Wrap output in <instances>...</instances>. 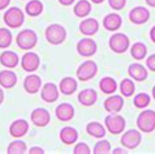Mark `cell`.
<instances>
[{"label": "cell", "instance_id": "cell-2", "mask_svg": "<svg viewBox=\"0 0 155 154\" xmlns=\"http://www.w3.org/2000/svg\"><path fill=\"white\" fill-rule=\"evenodd\" d=\"M16 43L21 50L29 51L37 46L38 35H37L35 32L31 30V29H24V30H21L18 34H17Z\"/></svg>", "mask_w": 155, "mask_h": 154}, {"label": "cell", "instance_id": "cell-35", "mask_svg": "<svg viewBox=\"0 0 155 154\" xmlns=\"http://www.w3.org/2000/svg\"><path fill=\"white\" fill-rule=\"evenodd\" d=\"M110 152H111V144L108 140H104V139L103 140L101 139V141H98L93 149L94 154H108Z\"/></svg>", "mask_w": 155, "mask_h": 154}, {"label": "cell", "instance_id": "cell-13", "mask_svg": "<svg viewBox=\"0 0 155 154\" xmlns=\"http://www.w3.org/2000/svg\"><path fill=\"white\" fill-rule=\"evenodd\" d=\"M103 107L107 112L110 114H117L124 107V98L123 95H116V94H111L107 99L103 102Z\"/></svg>", "mask_w": 155, "mask_h": 154}, {"label": "cell", "instance_id": "cell-21", "mask_svg": "<svg viewBox=\"0 0 155 154\" xmlns=\"http://www.w3.org/2000/svg\"><path fill=\"white\" fill-rule=\"evenodd\" d=\"M123 18L117 13H108L103 18V28L108 32H116L121 28Z\"/></svg>", "mask_w": 155, "mask_h": 154}, {"label": "cell", "instance_id": "cell-36", "mask_svg": "<svg viewBox=\"0 0 155 154\" xmlns=\"http://www.w3.org/2000/svg\"><path fill=\"white\" fill-rule=\"evenodd\" d=\"M73 153L74 154H90L91 150H90V146L86 142H78L73 148Z\"/></svg>", "mask_w": 155, "mask_h": 154}, {"label": "cell", "instance_id": "cell-16", "mask_svg": "<svg viewBox=\"0 0 155 154\" xmlns=\"http://www.w3.org/2000/svg\"><path fill=\"white\" fill-rule=\"evenodd\" d=\"M42 88V79L38 75L30 73L24 80V89L28 94H37Z\"/></svg>", "mask_w": 155, "mask_h": 154}, {"label": "cell", "instance_id": "cell-42", "mask_svg": "<svg viewBox=\"0 0 155 154\" xmlns=\"http://www.w3.org/2000/svg\"><path fill=\"white\" fill-rule=\"evenodd\" d=\"M114 154H123V153H127V149L125 148H116V149H114V152H112Z\"/></svg>", "mask_w": 155, "mask_h": 154}, {"label": "cell", "instance_id": "cell-41", "mask_svg": "<svg viewBox=\"0 0 155 154\" xmlns=\"http://www.w3.org/2000/svg\"><path fill=\"white\" fill-rule=\"evenodd\" d=\"M58 2L61 4V5H64V7H69V5H72V4L76 2V0H58Z\"/></svg>", "mask_w": 155, "mask_h": 154}, {"label": "cell", "instance_id": "cell-29", "mask_svg": "<svg viewBox=\"0 0 155 154\" xmlns=\"http://www.w3.org/2000/svg\"><path fill=\"white\" fill-rule=\"evenodd\" d=\"M25 12L30 17H38L42 15L43 12V4L39 0H30V2L25 5Z\"/></svg>", "mask_w": 155, "mask_h": 154}, {"label": "cell", "instance_id": "cell-6", "mask_svg": "<svg viewBox=\"0 0 155 154\" xmlns=\"http://www.w3.org/2000/svg\"><path fill=\"white\" fill-rule=\"evenodd\" d=\"M108 46L112 52L115 54H124L129 50L130 46V41L124 33H115L114 35L110 37Z\"/></svg>", "mask_w": 155, "mask_h": 154}, {"label": "cell", "instance_id": "cell-46", "mask_svg": "<svg viewBox=\"0 0 155 154\" xmlns=\"http://www.w3.org/2000/svg\"><path fill=\"white\" fill-rule=\"evenodd\" d=\"M90 2H91L93 4H102L104 0H90Z\"/></svg>", "mask_w": 155, "mask_h": 154}, {"label": "cell", "instance_id": "cell-9", "mask_svg": "<svg viewBox=\"0 0 155 154\" xmlns=\"http://www.w3.org/2000/svg\"><path fill=\"white\" fill-rule=\"evenodd\" d=\"M77 52L82 58H91L93 55L97 54L98 46L97 42L93 38H82L81 41L77 42Z\"/></svg>", "mask_w": 155, "mask_h": 154}, {"label": "cell", "instance_id": "cell-39", "mask_svg": "<svg viewBox=\"0 0 155 154\" xmlns=\"http://www.w3.org/2000/svg\"><path fill=\"white\" fill-rule=\"evenodd\" d=\"M29 153L30 154H43L45 153V149L41 148V146H33L29 149Z\"/></svg>", "mask_w": 155, "mask_h": 154}, {"label": "cell", "instance_id": "cell-14", "mask_svg": "<svg viewBox=\"0 0 155 154\" xmlns=\"http://www.w3.org/2000/svg\"><path fill=\"white\" fill-rule=\"evenodd\" d=\"M59 94H60L59 88L56 86V84H54V82H47L43 85L41 89V97L47 103H54V102H56L59 99Z\"/></svg>", "mask_w": 155, "mask_h": 154}, {"label": "cell", "instance_id": "cell-22", "mask_svg": "<svg viewBox=\"0 0 155 154\" xmlns=\"http://www.w3.org/2000/svg\"><path fill=\"white\" fill-rule=\"evenodd\" d=\"M128 75L134 81H145L147 79V68L140 63H133L128 67Z\"/></svg>", "mask_w": 155, "mask_h": 154}, {"label": "cell", "instance_id": "cell-33", "mask_svg": "<svg viewBox=\"0 0 155 154\" xmlns=\"http://www.w3.org/2000/svg\"><path fill=\"white\" fill-rule=\"evenodd\" d=\"M150 101H151V98H150L149 94H146V93H138L134 97V99H133V105H134L136 109L143 110V109H146L150 105Z\"/></svg>", "mask_w": 155, "mask_h": 154}, {"label": "cell", "instance_id": "cell-43", "mask_svg": "<svg viewBox=\"0 0 155 154\" xmlns=\"http://www.w3.org/2000/svg\"><path fill=\"white\" fill-rule=\"evenodd\" d=\"M150 39L153 41V43H155V25L150 29Z\"/></svg>", "mask_w": 155, "mask_h": 154}, {"label": "cell", "instance_id": "cell-47", "mask_svg": "<svg viewBox=\"0 0 155 154\" xmlns=\"http://www.w3.org/2000/svg\"><path fill=\"white\" fill-rule=\"evenodd\" d=\"M153 98H154V99H155V86L153 88Z\"/></svg>", "mask_w": 155, "mask_h": 154}, {"label": "cell", "instance_id": "cell-32", "mask_svg": "<svg viewBox=\"0 0 155 154\" xmlns=\"http://www.w3.org/2000/svg\"><path fill=\"white\" fill-rule=\"evenodd\" d=\"M26 150H28L26 144L21 140L12 141L7 148V153H9V154H24V153H26Z\"/></svg>", "mask_w": 155, "mask_h": 154}, {"label": "cell", "instance_id": "cell-27", "mask_svg": "<svg viewBox=\"0 0 155 154\" xmlns=\"http://www.w3.org/2000/svg\"><path fill=\"white\" fill-rule=\"evenodd\" d=\"M91 2L90 0H80V2L76 3V5L73 7V13L77 17H87L91 13Z\"/></svg>", "mask_w": 155, "mask_h": 154}, {"label": "cell", "instance_id": "cell-17", "mask_svg": "<svg viewBox=\"0 0 155 154\" xmlns=\"http://www.w3.org/2000/svg\"><path fill=\"white\" fill-rule=\"evenodd\" d=\"M55 115L60 122H71L74 118V107L71 103H60L56 110H55Z\"/></svg>", "mask_w": 155, "mask_h": 154}, {"label": "cell", "instance_id": "cell-1", "mask_svg": "<svg viewBox=\"0 0 155 154\" xmlns=\"http://www.w3.org/2000/svg\"><path fill=\"white\" fill-rule=\"evenodd\" d=\"M45 38L50 45H54V46L61 45L67 39V30L60 24H51L46 28Z\"/></svg>", "mask_w": 155, "mask_h": 154}, {"label": "cell", "instance_id": "cell-31", "mask_svg": "<svg viewBox=\"0 0 155 154\" xmlns=\"http://www.w3.org/2000/svg\"><path fill=\"white\" fill-rule=\"evenodd\" d=\"M119 89H120V93H121V95L125 97V98L132 97L133 94H134V92H136L134 82H133V80H130V79H124V80H121V82H120V85H119Z\"/></svg>", "mask_w": 155, "mask_h": 154}, {"label": "cell", "instance_id": "cell-20", "mask_svg": "<svg viewBox=\"0 0 155 154\" xmlns=\"http://www.w3.org/2000/svg\"><path fill=\"white\" fill-rule=\"evenodd\" d=\"M77 99L85 107H90V106L95 105L98 101V93L94 89H84L78 93Z\"/></svg>", "mask_w": 155, "mask_h": 154}, {"label": "cell", "instance_id": "cell-25", "mask_svg": "<svg viewBox=\"0 0 155 154\" xmlns=\"http://www.w3.org/2000/svg\"><path fill=\"white\" fill-rule=\"evenodd\" d=\"M77 86H78L77 80H74L71 76H67V77H64V79H61V81H60L59 90L61 94H64V95H72L73 93H76Z\"/></svg>", "mask_w": 155, "mask_h": 154}, {"label": "cell", "instance_id": "cell-44", "mask_svg": "<svg viewBox=\"0 0 155 154\" xmlns=\"http://www.w3.org/2000/svg\"><path fill=\"white\" fill-rule=\"evenodd\" d=\"M145 2H146V4H147L149 7L155 8V0H145Z\"/></svg>", "mask_w": 155, "mask_h": 154}, {"label": "cell", "instance_id": "cell-10", "mask_svg": "<svg viewBox=\"0 0 155 154\" xmlns=\"http://www.w3.org/2000/svg\"><path fill=\"white\" fill-rule=\"evenodd\" d=\"M39 65H41V58H39V55L35 52L29 51V52H26L21 58V68H22L25 72H28V73L35 72L38 68H39Z\"/></svg>", "mask_w": 155, "mask_h": 154}, {"label": "cell", "instance_id": "cell-45", "mask_svg": "<svg viewBox=\"0 0 155 154\" xmlns=\"http://www.w3.org/2000/svg\"><path fill=\"white\" fill-rule=\"evenodd\" d=\"M3 101H4V92H3V88L0 86V105L3 103Z\"/></svg>", "mask_w": 155, "mask_h": 154}, {"label": "cell", "instance_id": "cell-24", "mask_svg": "<svg viewBox=\"0 0 155 154\" xmlns=\"http://www.w3.org/2000/svg\"><path fill=\"white\" fill-rule=\"evenodd\" d=\"M17 84V75L11 69L0 71V86L3 89H12Z\"/></svg>", "mask_w": 155, "mask_h": 154}, {"label": "cell", "instance_id": "cell-7", "mask_svg": "<svg viewBox=\"0 0 155 154\" xmlns=\"http://www.w3.org/2000/svg\"><path fill=\"white\" fill-rule=\"evenodd\" d=\"M98 73V65L94 60H86L82 64H80L77 68V79L80 81H89L94 79Z\"/></svg>", "mask_w": 155, "mask_h": 154}, {"label": "cell", "instance_id": "cell-38", "mask_svg": "<svg viewBox=\"0 0 155 154\" xmlns=\"http://www.w3.org/2000/svg\"><path fill=\"white\" fill-rule=\"evenodd\" d=\"M146 68L150 71L155 72V54L150 55V56L146 59Z\"/></svg>", "mask_w": 155, "mask_h": 154}, {"label": "cell", "instance_id": "cell-23", "mask_svg": "<svg viewBox=\"0 0 155 154\" xmlns=\"http://www.w3.org/2000/svg\"><path fill=\"white\" fill-rule=\"evenodd\" d=\"M59 137L64 145H73L74 142H77V140H78V132H77L76 128L67 126V127H64L60 129Z\"/></svg>", "mask_w": 155, "mask_h": 154}, {"label": "cell", "instance_id": "cell-19", "mask_svg": "<svg viewBox=\"0 0 155 154\" xmlns=\"http://www.w3.org/2000/svg\"><path fill=\"white\" fill-rule=\"evenodd\" d=\"M18 63H20V58L15 51L5 50L0 54V64H2L3 67L8 68V69H13V68H16L18 65Z\"/></svg>", "mask_w": 155, "mask_h": 154}, {"label": "cell", "instance_id": "cell-11", "mask_svg": "<svg viewBox=\"0 0 155 154\" xmlns=\"http://www.w3.org/2000/svg\"><path fill=\"white\" fill-rule=\"evenodd\" d=\"M30 120L37 127H41V128L46 127V126H48L51 122V114L48 112V110H46L43 107H38L31 111V114H30Z\"/></svg>", "mask_w": 155, "mask_h": 154}, {"label": "cell", "instance_id": "cell-28", "mask_svg": "<svg viewBox=\"0 0 155 154\" xmlns=\"http://www.w3.org/2000/svg\"><path fill=\"white\" fill-rule=\"evenodd\" d=\"M99 89H101L102 93L107 94V95H111V94H115V92L117 90V82L112 77L107 76L103 77V79L99 81Z\"/></svg>", "mask_w": 155, "mask_h": 154}, {"label": "cell", "instance_id": "cell-34", "mask_svg": "<svg viewBox=\"0 0 155 154\" xmlns=\"http://www.w3.org/2000/svg\"><path fill=\"white\" fill-rule=\"evenodd\" d=\"M12 45V33L7 28H0V49H8Z\"/></svg>", "mask_w": 155, "mask_h": 154}, {"label": "cell", "instance_id": "cell-26", "mask_svg": "<svg viewBox=\"0 0 155 154\" xmlns=\"http://www.w3.org/2000/svg\"><path fill=\"white\" fill-rule=\"evenodd\" d=\"M86 132L91 137L101 140V139H104L107 129H106V126L103 127V124H101L99 122H90L86 126Z\"/></svg>", "mask_w": 155, "mask_h": 154}, {"label": "cell", "instance_id": "cell-30", "mask_svg": "<svg viewBox=\"0 0 155 154\" xmlns=\"http://www.w3.org/2000/svg\"><path fill=\"white\" fill-rule=\"evenodd\" d=\"M130 55L136 60H143L147 55V47L142 42H136L134 45L130 47Z\"/></svg>", "mask_w": 155, "mask_h": 154}, {"label": "cell", "instance_id": "cell-8", "mask_svg": "<svg viewBox=\"0 0 155 154\" xmlns=\"http://www.w3.org/2000/svg\"><path fill=\"white\" fill-rule=\"evenodd\" d=\"M141 141H142V135L137 129H129L127 132H124L121 139H120V142H121V145L127 150H133V149L138 148Z\"/></svg>", "mask_w": 155, "mask_h": 154}, {"label": "cell", "instance_id": "cell-5", "mask_svg": "<svg viewBox=\"0 0 155 154\" xmlns=\"http://www.w3.org/2000/svg\"><path fill=\"white\" fill-rule=\"evenodd\" d=\"M137 127L141 132L151 133L155 131V111L154 110H145L137 118Z\"/></svg>", "mask_w": 155, "mask_h": 154}, {"label": "cell", "instance_id": "cell-15", "mask_svg": "<svg viewBox=\"0 0 155 154\" xmlns=\"http://www.w3.org/2000/svg\"><path fill=\"white\" fill-rule=\"evenodd\" d=\"M29 132V123L25 119H17V120L12 122L9 127V135L15 139L24 137Z\"/></svg>", "mask_w": 155, "mask_h": 154}, {"label": "cell", "instance_id": "cell-4", "mask_svg": "<svg viewBox=\"0 0 155 154\" xmlns=\"http://www.w3.org/2000/svg\"><path fill=\"white\" fill-rule=\"evenodd\" d=\"M104 126H106V129L108 131L111 135H120L125 129L127 122H125V119H124V116L119 115V112L110 114V115H107L104 119Z\"/></svg>", "mask_w": 155, "mask_h": 154}, {"label": "cell", "instance_id": "cell-40", "mask_svg": "<svg viewBox=\"0 0 155 154\" xmlns=\"http://www.w3.org/2000/svg\"><path fill=\"white\" fill-rule=\"evenodd\" d=\"M9 4H11V0H0V11L8 8L9 7Z\"/></svg>", "mask_w": 155, "mask_h": 154}, {"label": "cell", "instance_id": "cell-37", "mask_svg": "<svg viewBox=\"0 0 155 154\" xmlns=\"http://www.w3.org/2000/svg\"><path fill=\"white\" fill-rule=\"evenodd\" d=\"M108 4H110V7L112 8V9L120 11V9H123V8L125 7L127 0H108Z\"/></svg>", "mask_w": 155, "mask_h": 154}, {"label": "cell", "instance_id": "cell-12", "mask_svg": "<svg viewBox=\"0 0 155 154\" xmlns=\"http://www.w3.org/2000/svg\"><path fill=\"white\" fill-rule=\"evenodd\" d=\"M150 20V12L146 7H134L129 12V21L134 25H143Z\"/></svg>", "mask_w": 155, "mask_h": 154}, {"label": "cell", "instance_id": "cell-3", "mask_svg": "<svg viewBox=\"0 0 155 154\" xmlns=\"http://www.w3.org/2000/svg\"><path fill=\"white\" fill-rule=\"evenodd\" d=\"M4 24L11 29H17L21 28L25 21V13L20 9L18 7H11L9 9L5 11V13L3 16Z\"/></svg>", "mask_w": 155, "mask_h": 154}, {"label": "cell", "instance_id": "cell-18", "mask_svg": "<svg viewBox=\"0 0 155 154\" xmlns=\"http://www.w3.org/2000/svg\"><path fill=\"white\" fill-rule=\"evenodd\" d=\"M98 30H99V22L95 18L89 17V18H85L80 22V32H81V34H84L86 37L95 35Z\"/></svg>", "mask_w": 155, "mask_h": 154}]
</instances>
